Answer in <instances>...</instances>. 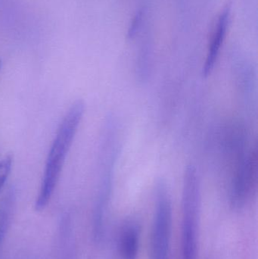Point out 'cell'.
<instances>
[{"instance_id":"7a4b0ae2","label":"cell","mask_w":258,"mask_h":259,"mask_svg":"<svg viewBox=\"0 0 258 259\" xmlns=\"http://www.w3.org/2000/svg\"><path fill=\"white\" fill-rule=\"evenodd\" d=\"M201 188L196 168L185 170L182 193V259H197L198 247Z\"/></svg>"},{"instance_id":"5b68a950","label":"cell","mask_w":258,"mask_h":259,"mask_svg":"<svg viewBox=\"0 0 258 259\" xmlns=\"http://www.w3.org/2000/svg\"><path fill=\"white\" fill-rule=\"evenodd\" d=\"M230 14H231L230 6H227L223 9L218 17V21L215 24V27L212 33L210 45L208 50L205 62L203 66L202 74L204 77L209 76L215 68V64L221 53V47L227 36L229 24H230Z\"/></svg>"},{"instance_id":"52a82bcc","label":"cell","mask_w":258,"mask_h":259,"mask_svg":"<svg viewBox=\"0 0 258 259\" xmlns=\"http://www.w3.org/2000/svg\"><path fill=\"white\" fill-rule=\"evenodd\" d=\"M16 193L14 187H10L0 202V248L6 237L11 217L15 204Z\"/></svg>"},{"instance_id":"8992f818","label":"cell","mask_w":258,"mask_h":259,"mask_svg":"<svg viewBox=\"0 0 258 259\" xmlns=\"http://www.w3.org/2000/svg\"><path fill=\"white\" fill-rule=\"evenodd\" d=\"M141 228L133 220L126 221L118 234V249L121 259H137Z\"/></svg>"},{"instance_id":"9c48e42d","label":"cell","mask_w":258,"mask_h":259,"mask_svg":"<svg viewBox=\"0 0 258 259\" xmlns=\"http://www.w3.org/2000/svg\"><path fill=\"white\" fill-rule=\"evenodd\" d=\"M144 12L142 10L138 11L132 21L131 24H130V28L128 30V33L127 36L130 39L135 36V35L137 33V30L140 27L141 23H142V18H143Z\"/></svg>"},{"instance_id":"3957f363","label":"cell","mask_w":258,"mask_h":259,"mask_svg":"<svg viewBox=\"0 0 258 259\" xmlns=\"http://www.w3.org/2000/svg\"><path fill=\"white\" fill-rule=\"evenodd\" d=\"M156 211L151 234V259H168L172 228V206L168 187L160 180L156 185Z\"/></svg>"},{"instance_id":"6da1fadb","label":"cell","mask_w":258,"mask_h":259,"mask_svg":"<svg viewBox=\"0 0 258 259\" xmlns=\"http://www.w3.org/2000/svg\"><path fill=\"white\" fill-rule=\"evenodd\" d=\"M85 107L83 100L74 102L59 125L45 161L39 194L35 202L36 211L45 209L51 200L60 179L67 155L83 119Z\"/></svg>"},{"instance_id":"ba28073f","label":"cell","mask_w":258,"mask_h":259,"mask_svg":"<svg viewBox=\"0 0 258 259\" xmlns=\"http://www.w3.org/2000/svg\"><path fill=\"white\" fill-rule=\"evenodd\" d=\"M13 164L12 155H6L4 158L0 160V193L7 181Z\"/></svg>"},{"instance_id":"277c9868","label":"cell","mask_w":258,"mask_h":259,"mask_svg":"<svg viewBox=\"0 0 258 259\" xmlns=\"http://www.w3.org/2000/svg\"><path fill=\"white\" fill-rule=\"evenodd\" d=\"M236 170L231 184L230 202L234 208H241L248 201L257 181V148L248 149L245 143L238 149Z\"/></svg>"},{"instance_id":"30bf717a","label":"cell","mask_w":258,"mask_h":259,"mask_svg":"<svg viewBox=\"0 0 258 259\" xmlns=\"http://www.w3.org/2000/svg\"><path fill=\"white\" fill-rule=\"evenodd\" d=\"M1 68H2V61L0 60V70H1Z\"/></svg>"}]
</instances>
